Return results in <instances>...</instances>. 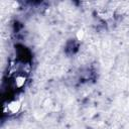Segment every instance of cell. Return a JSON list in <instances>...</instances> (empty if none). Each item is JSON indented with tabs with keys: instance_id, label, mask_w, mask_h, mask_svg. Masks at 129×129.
Segmentation results:
<instances>
[{
	"instance_id": "cell-1",
	"label": "cell",
	"mask_w": 129,
	"mask_h": 129,
	"mask_svg": "<svg viewBox=\"0 0 129 129\" xmlns=\"http://www.w3.org/2000/svg\"><path fill=\"white\" fill-rule=\"evenodd\" d=\"M19 108H20V104H19V102H17V101H13V102H11V103L8 105V110H9L11 113H16V112L19 110Z\"/></svg>"
},
{
	"instance_id": "cell-3",
	"label": "cell",
	"mask_w": 129,
	"mask_h": 129,
	"mask_svg": "<svg viewBox=\"0 0 129 129\" xmlns=\"http://www.w3.org/2000/svg\"><path fill=\"white\" fill-rule=\"evenodd\" d=\"M83 36H84V32L83 31H79L78 33H77V37H78V39H82L83 38Z\"/></svg>"
},
{
	"instance_id": "cell-2",
	"label": "cell",
	"mask_w": 129,
	"mask_h": 129,
	"mask_svg": "<svg viewBox=\"0 0 129 129\" xmlns=\"http://www.w3.org/2000/svg\"><path fill=\"white\" fill-rule=\"evenodd\" d=\"M24 83H25V78L24 77H17L16 80H15V84L18 88L22 87L24 85Z\"/></svg>"
}]
</instances>
